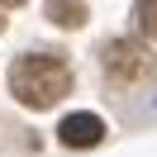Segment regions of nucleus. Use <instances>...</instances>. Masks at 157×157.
I'll use <instances>...</instances> for the list:
<instances>
[{
  "mask_svg": "<svg viewBox=\"0 0 157 157\" xmlns=\"http://www.w3.org/2000/svg\"><path fill=\"white\" fill-rule=\"evenodd\" d=\"M48 14L52 24H62V29H81V24H86V5H81V0H48Z\"/></svg>",
  "mask_w": 157,
  "mask_h": 157,
  "instance_id": "20e7f679",
  "label": "nucleus"
},
{
  "mask_svg": "<svg viewBox=\"0 0 157 157\" xmlns=\"http://www.w3.org/2000/svg\"><path fill=\"white\" fill-rule=\"evenodd\" d=\"M133 19H138V29L157 43V0H138V5H133Z\"/></svg>",
  "mask_w": 157,
  "mask_h": 157,
  "instance_id": "39448f33",
  "label": "nucleus"
},
{
  "mask_svg": "<svg viewBox=\"0 0 157 157\" xmlns=\"http://www.w3.org/2000/svg\"><path fill=\"white\" fill-rule=\"evenodd\" d=\"M0 5H14V10H19V5H24V0H0Z\"/></svg>",
  "mask_w": 157,
  "mask_h": 157,
  "instance_id": "423d86ee",
  "label": "nucleus"
},
{
  "mask_svg": "<svg viewBox=\"0 0 157 157\" xmlns=\"http://www.w3.org/2000/svg\"><path fill=\"white\" fill-rule=\"evenodd\" d=\"M57 138L67 147H95L100 138H105V124H100V114H86V109H81V114H67L57 124Z\"/></svg>",
  "mask_w": 157,
  "mask_h": 157,
  "instance_id": "7ed1b4c3",
  "label": "nucleus"
},
{
  "mask_svg": "<svg viewBox=\"0 0 157 157\" xmlns=\"http://www.w3.org/2000/svg\"><path fill=\"white\" fill-rule=\"evenodd\" d=\"M105 76L114 81V86L152 81V76H157V57H152L138 38H114V43H105Z\"/></svg>",
  "mask_w": 157,
  "mask_h": 157,
  "instance_id": "f03ea898",
  "label": "nucleus"
},
{
  "mask_svg": "<svg viewBox=\"0 0 157 157\" xmlns=\"http://www.w3.org/2000/svg\"><path fill=\"white\" fill-rule=\"evenodd\" d=\"M10 90H14V100L29 105V109H52L71 90V67L57 52H24L10 67Z\"/></svg>",
  "mask_w": 157,
  "mask_h": 157,
  "instance_id": "f257e3e1",
  "label": "nucleus"
},
{
  "mask_svg": "<svg viewBox=\"0 0 157 157\" xmlns=\"http://www.w3.org/2000/svg\"><path fill=\"white\" fill-rule=\"evenodd\" d=\"M0 29H5V19H0Z\"/></svg>",
  "mask_w": 157,
  "mask_h": 157,
  "instance_id": "0eeeda50",
  "label": "nucleus"
}]
</instances>
